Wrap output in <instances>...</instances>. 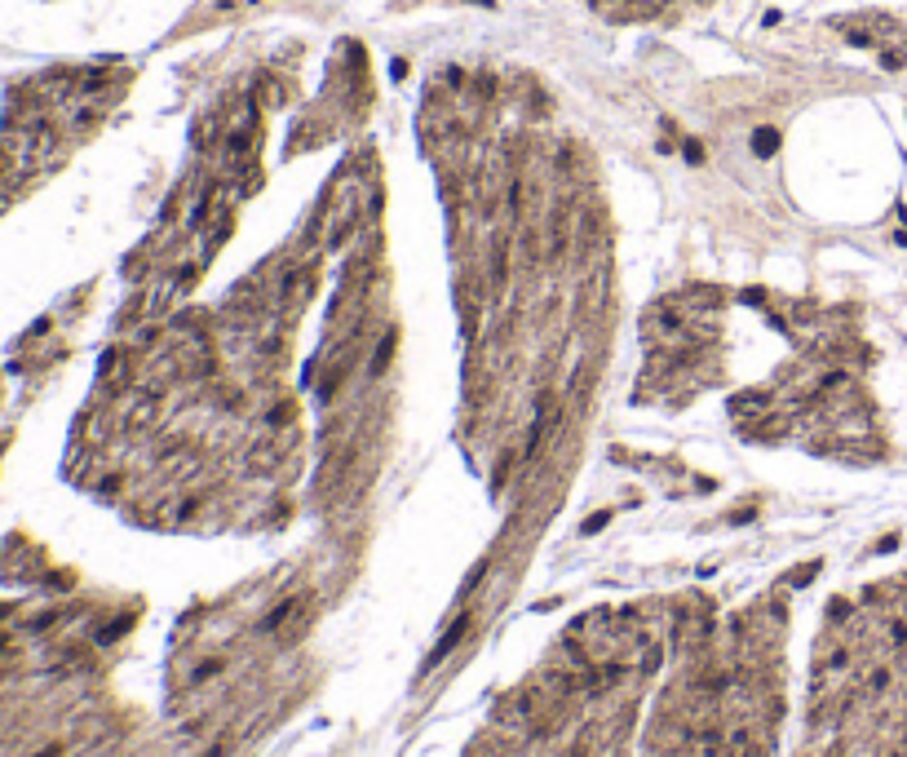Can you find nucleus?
<instances>
[{"instance_id":"1","label":"nucleus","mask_w":907,"mask_h":757,"mask_svg":"<svg viewBox=\"0 0 907 757\" xmlns=\"http://www.w3.org/2000/svg\"><path fill=\"white\" fill-rule=\"evenodd\" d=\"M314 297V266L310 261H301V266H288L279 275V288H275V302H279L288 315H297L301 306H306Z\"/></svg>"},{"instance_id":"2","label":"nucleus","mask_w":907,"mask_h":757,"mask_svg":"<svg viewBox=\"0 0 907 757\" xmlns=\"http://www.w3.org/2000/svg\"><path fill=\"white\" fill-rule=\"evenodd\" d=\"M487 284L491 288L509 284V239L505 235H491V244H487Z\"/></svg>"},{"instance_id":"3","label":"nucleus","mask_w":907,"mask_h":757,"mask_svg":"<svg viewBox=\"0 0 907 757\" xmlns=\"http://www.w3.org/2000/svg\"><path fill=\"white\" fill-rule=\"evenodd\" d=\"M766 412H770V403H766V394H761V390H744V394H735V399H730V416L744 421V425H748V421H757V416H766Z\"/></svg>"},{"instance_id":"4","label":"nucleus","mask_w":907,"mask_h":757,"mask_svg":"<svg viewBox=\"0 0 907 757\" xmlns=\"http://www.w3.org/2000/svg\"><path fill=\"white\" fill-rule=\"evenodd\" d=\"M297 421V403L288 399V394H279V399H270V407H265V425H275V430H288Z\"/></svg>"},{"instance_id":"5","label":"nucleus","mask_w":907,"mask_h":757,"mask_svg":"<svg viewBox=\"0 0 907 757\" xmlns=\"http://www.w3.org/2000/svg\"><path fill=\"white\" fill-rule=\"evenodd\" d=\"M390 355H394V332H385L377 341V350H372V377H381V372L390 368Z\"/></svg>"},{"instance_id":"6","label":"nucleus","mask_w":907,"mask_h":757,"mask_svg":"<svg viewBox=\"0 0 907 757\" xmlns=\"http://www.w3.org/2000/svg\"><path fill=\"white\" fill-rule=\"evenodd\" d=\"M775 147H779V133H775L770 124H761L757 133H753V151L761 155V160H766V155H775Z\"/></svg>"},{"instance_id":"7","label":"nucleus","mask_w":907,"mask_h":757,"mask_svg":"<svg viewBox=\"0 0 907 757\" xmlns=\"http://www.w3.org/2000/svg\"><path fill=\"white\" fill-rule=\"evenodd\" d=\"M682 151H686V160H691V164H704V142H695V138H691Z\"/></svg>"},{"instance_id":"8","label":"nucleus","mask_w":907,"mask_h":757,"mask_svg":"<svg viewBox=\"0 0 907 757\" xmlns=\"http://www.w3.org/2000/svg\"><path fill=\"white\" fill-rule=\"evenodd\" d=\"M740 302H748V306H766V293H761V288H744Z\"/></svg>"}]
</instances>
